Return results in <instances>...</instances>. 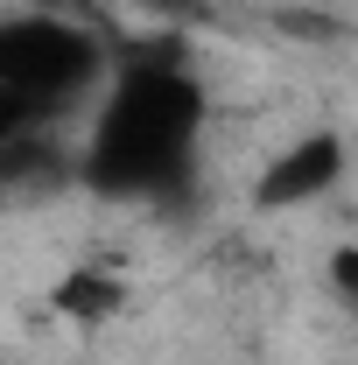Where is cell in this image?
Masks as SVG:
<instances>
[{
	"label": "cell",
	"mask_w": 358,
	"mask_h": 365,
	"mask_svg": "<svg viewBox=\"0 0 358 365\" xmlns=\"http://www.w3.org/2000/svg\"><path fill=\"white\" fill-rule=\"evenodd\" d=\"M204 140V85L190 71L183 43L148 36L127 56H113V78L91 98V127L78 148V182L98 197H169L197 169Z\"/></svg>",
	"instance_id": "cell-1"
},
{
	"label": "cell",
	"mask_w": 358,
	"mask_h": 365,
	"mask_svg": "<svg viewBox=\"0 0 358 365\" xmlns=\"http://www.w3.org/2000/svg\"><path fill=\"white\" fill-rule=\"evenodd\" d=\"M113 78V56L106 43L78 29V21H56V14H14L0 21V91L36 120L56 127L63 113L91 106Z\"/></svg>",
	"instance_id": "cell-2"
},
{
	"label": "cell",
	"mask_w": 358,
	"mask_h": 365,
	"mask_svg": "<svg viewBox=\"0 0 358 365\" xmlns=\"http://www.w3.org/2000/svg\"><path fill=\"white\" fill-rule=\"evenodd\" d=\"M344 162H352V148H344L337 127H302L295 140H281L267 162H260L253 211H302V204H316L323 190L344 182Z\"/></svg>",
	"instance_id": "cell-3"
},
{
	"label": "cell",
	"mask_w": 358,
	"mask_h": 365,
	"mask_svg": "<svg viewBox=\"0 0 358 365\" xmlns=\"http://www.w3.org/2000/svg\"><path fill=\"white\" fill-rule=\"evenodd\" d=\"M78 176V155L49 127H21L0 148V204H29V197H56L63 182Z\"/></svg>",
	"instance_id": "cell-4"
},
{
	"label": "cell",
	"mask_w": 358,
	"mask_h": 365,
	"mask_svg": "<svg viewBox=\"0 0 358 365\" xmlns=\"http://www.w3.org/2000/svg\"><path fill=\"white\" fill-rule=\"evenodd\" d=\"M127 302H134L127 274L98 267V260H85V267H71V274H56V281H49V317L85 323V330H91V323H113Z\"/></svg>",
	"instance_id": "cell-5"
},
{
	"label": "cell",
	"mask_w": 358,
	"mask_h": 365,
	"mask_svg": "<svg viewBox=\"0 0 358 365\" xmlns=\"http://www.w3.org/2000/svg\"><path fill=\"white\" fill-rule=\"evenodd\" d=\"M323 274H330V288H337V295L358 309V239H344V246L323 260Z\"/></svg>",
	"instance_id": "cell-6"
},
{
	"label": "cell",
	"mask_w": 358,
	"mask_h": 365,
	"mask_svg": "<svg viewBox=\"0 0 358 365\" xmlns=\"http://www.w3.org/2000/svg\"><path fill=\"white\" fill-rule=\"evenodd\" d=\"M21 127H36V120H29V113H21V106H14V98L0 91V148H7V140L21 134Z\"/></svg>",
	"instance_id": "cell-7"
},
{
	"label": "cell",
	"mask_w": 358,
	"mask_h": 365,
	"mask_svg": "<svg viewBox=\"0 0 358 365\" xmlns=\"http://www.w3.org/2000/svg\"><path fill=\"white\" fill-rule=\"evenodd\" d=\"M148 14H190V7H204V0H140Z\"/></svg>",
	"instance_id": "cell-8"
}]
</instances>
